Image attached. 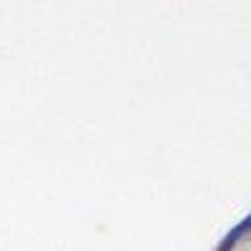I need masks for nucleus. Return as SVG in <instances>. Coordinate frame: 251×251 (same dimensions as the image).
<instances>
[{"label": "nucleus", "mask_w": 251, "mask_h": 251, "mask_svg": "<svg viewBox=\"0 0 251 251\" xmlns=\"http://www.w3.org/2000/svg\"><path fill=\"white\" fill-rule=\"evenodd\" d=\"M251 231V214L241 221V224H236L234 228H231V231H228L224 239H221V244H219V249L216 251H231L234 246H236V241L241 239V236H246Z\"/></svg>", "instance_id": "1"}]
</instances>
